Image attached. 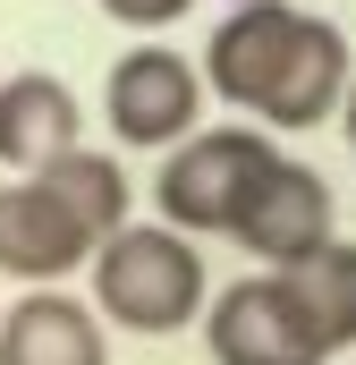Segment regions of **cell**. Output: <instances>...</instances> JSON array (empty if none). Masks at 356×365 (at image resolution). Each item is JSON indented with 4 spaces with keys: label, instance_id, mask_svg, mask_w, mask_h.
Wrapping results in <instances>:
<instances>
[{
    "label": "cell",
    "instance_id": "obj_9",
    "mask_svg": "<svg viewBox=\"0 0 356 365\" xmlns=\"http://www.w3.org/2000/svg\"><path fill=\"white\" fill-rule=\"evenodd\" d=\"M0 365H110L102 314L68 289H26L0 306Z\"/></svg>",
    "mask_w": 356,
    "mask_h": 365
},
{
    "label": "cell",
    "instance_id": "obj_5",
    "mask_svg": "<svg viewBox=\"0 0 356 365\" xmlns=\"http://www.w3.org/2000/svg\"><path fill=\"white\" fill-rule=\"evenodd\" d=\"M204 349H212V365H331L314 349V331L297 323V297L280 272L212 289L204 297Z\"/></svg>",
    "mask_w": 356,
    "mask_h": 365
},
{
    "label": "cell",
    "instance_id": "obj_12",
    "mask_svg": "<svg viewBox=\"0 0 356 365\" xmlns=\"http://www.w3.org/2000/svg\"><path fill=\"white\" fill-rule=\"evenodd\" d=\"M102 9H110L119 26H136V34H162V26H178L195 0H102Z\"/></svg>",
    "mask_w": 356,
    "mask_h": 365
},
{
    "label": "cell",
    "instance_id": "obj_8",
    "mask_svg": "<svg viewBox=\"0 0 356 365\" xmlns=\"http://www.w3.org/2000/svg\"><path fill=\"white\" fill-rule=\"evenodd\" d=\"M77 145H85V102H77V86H68L60 68H17V77H0V170L34 179V170H51V162L77 153Z\"/></svg>",
    "mask_w": 356,
    "mask_h": 365
},
{
    "label": "cell",
    "instance_id": "obj_6",
    "mask_svg": "<svg viewBox=\"0 0 356 365\" xmlns=\"http://www.w3.org/2000/svg\"><path fill=\"white\" fill-rule=\"evenodd\" d=\"M323 238H340V230H331V187H323V170H305V162H288V153H280L263 179L246 187V204L229 212V247H246L271 272L305 264Z\"/></svg>",
    "mask_w": 356,
    "mask_h": 365
},
{
    "label": "cell",
    "instance_id": "obj_13",
    "mask_svg": "<svg viewBox=\"0 0 356 365\" xmlns=\"http://www.w3.org/2000/svg\"><path fill=\"white\" fill-rule=\"evenodd\" d=\"M340 128H348V145H356V77H348V93H340Z\"/></svg>",
    "mask_w": 356,
    "mask_h": 365
},
{
    "label": "cell",
    "instance_id": "obj_11",
    "mask_svg": "<svg viewBox=\"0 0 356 365\" xmlns=\"http://www.w3.org/2000/svg\"><path fill=\"white\" fill-rule=\"evenodd\" d=\"M34 179L60 195V212L85 230L93 247H102L110 230H127L136 187H127V170H119V153H93V145H77V153H60V162H51V170H34Z\"/></svg>",
    "mask_w": 356,
    "mask_h": 365
},
{
    "label": "cell",
    "instance_id": "obj_2",
    "mask_svg": "<svg viewBox=\"0 0 356 365\" xmlns=\"http://www.w3.org/2000/svg\"><path fill=\"white\" fill-rule=\"evenodd\" d=\"M204 297H212V272H204V247L178 238L162 221H127L93 247V314L136 331V340H170L187 323H204Z\"/></svg>",
    "mask_w": 356,
    "mask_h": 365
},
{
    "label": "cell",
    "instance_id": "obj_1",
    "mask_svg": "<svg viewBox=\"0 0 356 365\" xmlns=\"http://www.w3.org/2000/svg\"><path fill=\"white\" fill-rule=\"evenodd\" d=\"M195 77H204L212 102L255 110L271 136H288V128L305 136V128L340 119V93H348L356 60H348V34L331 17H314L297 0H238L212 26Z\"/></svg>",
    "mask_w": 356,
    "mask_h": 365
},
{
    "label": "cell",
    "instance_id": "obj_4",
    "mask_svg": "<svg viewBox=\"0 0 356 365\" xmlns=\"http://www.w3.org/2000/svg\"><path fill=\"white\" fill-rule=\"evenodd\" d=\"M204 102L212 93L195 77V60L170 51V43H136L102 77V119H110V136L127 153H170V145H187L204 128Z\"/></svg>",
    "mask_w": 356,
    "mask_h": 365
},
{
    "label": "cell",
    "instance_id": "obj_3",
    "mask_svg": "<svg viewBox=\"0 0 356 365\" xmlns=\"http://www.w3.org/2000/svg\"><path fill=\"white\" fill-rule=\"evenodd\" d=\"M271 162H280L271 128H195L153 170V221L178 238H229V212L246 204V187Z\"/></svg>",
    "mask_w": 356,
    "mask_h": 365
},
{
    "label": "cell",
    "instance_id": "obj_7",
    "mask_svg": "<svg viewBox=\"0 0 356 365\" xmlns=\"http://www.w3.org/2000/svg\"><path fill=\"white\" fill-rule=\"evenodd\" d=\"M93 264V238L60 212L43 179H0V280L17 289H60L68 272Z\"/></svg>",
    "mask_w": 356,
    "mask_h": 365
},
{
    "label": "cell",
    "instance_id": "obj_10",
    "mask_svg": "<svg viewBox=\"0 0 356 365\" xmlns=\"http://www.w3.org/2000/svg\"><path fill=\"white\" fill-rule=\"evenodd\" d=\"M288 297H297V323L314 331L323 357L356 349V238H323L305 264H288Z\"/></svg>",
    "mask_w": 356,
    "mask_h": 365
}]
</instances>
